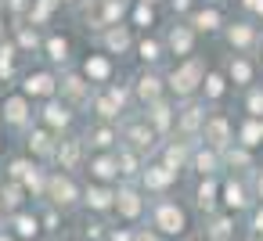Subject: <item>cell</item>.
Returning a JSON list of instances; mask_svg holds the SVG:
<instances>
[{"label":"cell","mask_w":263,"mask_h":241,"mask_svg":"<svg viewBox=\"0 0 263 241\" xmlns=\"http://www.w3.org/2000/svg\"><path fill=\"white\" fill-rule=\"evenodd\" d=\"M202 79H205V65H202L198 58H187L180 69H173L170 90H173L177 97H187V94H195V90L202 87Z\"/></svg>","instance_id":"cell-1"},{"label":"cell","mask_w":263,"mask_h":241,"mask_svg":"<svg viewBox=\"0 0 263 241\" xmlns=\"http://www.w3.org/2000/svg\"><path fill=\"white\" fill-rule=\"evenodd\" d=\"M152 227H155L159 234H184L187 216H184V209H180L177 202H159L155 212H152Z\"/></svg>","instance_id":"cell-2"},{"label":"cell","mask_w":263,"mask_h":241,"mask_svg":"<svg viewBox=\"0 0 263 241\" xmlns=\"http://www.w3.org/2000/svg\"><path fill=\"white\" fill-rule=\"evenodd\" d=\"M44 191H47V198L54 202V205H62V209H69L76 198H80V191H76V184L69 180V176H62V173H54L47 184H44Z\"/></svg>","instance_id":"cell-3"},{"label":"cell","mask_w":263,"mask_h":241,"mask_svg":"<svg viewBox=\"0 0 263 241\" xmlns=\"http://www.w3.org/2000/svg\"><path fill=\"white\" fill-rule=\"evenodd\" d=\"M202 137L209 140V148H213V151L227 148V144H231V123H227L223 115H213V119H205V123H202Z\"/></svg>","instance_id":"cell-4"},{"label":"cell","mask_w":263,"mask_h":241,"mask_svg":"<svg viewBox=\"0 0 263 241\" xmlns=\"http://www.w3.org/2000/svg\"><path fill=\"white\" fill-rule=\"evenodd\" d=\"M116 209H119V216L123 219H137L141 212H144V198L134 191V187H123L119 194H116V202H112Z\"/></svg>","instance_id":"cell-5"},{"label":"cell","mask_w":263,"mask_h":241,"mask_svg":"<svg viewBox=\"0 0 263 241\" xmlns=\"http://www.w3.org/2000/svg\"><path fill=\"white\" fill-rule=\"evenodd\" d=\"M173 180H177V173H173V169H166L162 162H155V166H148V169H144V187H148V191H166Z\"/></svg>","instance_id":"cell-6"},{"label":"cell","mask_w":263,"mask_h":241,"mask_svg":"<svg viewBox=\"0 0 263 241\" xmlns=\"http://www.w3.org/2000/svg\"><path fill=\"white\" fill-rule=\"evenodd\" d=\"M166 44H170V51H173V54L187 58V54H191V47H195V36H191V29H187V26H173Z\"/></svg>","instance_id":"cell-7"},{"label":"cell","mask_w":263,"mask_h":241,"mask_svg":"<svg viewBox=\"0 0 263 241\" xmlns=\"http://www.w3.org/2000/svg\"><path fill=\"white\" fill-rule=\"evenodd\" d=\"M83 72H87V79L105 83V79L112 76V62H108V58H101V54H90V58H87V65H83Z\"/></svg>","instance_id":"cell-8"},{"label":"cell","mask_w":263,"mask_h":241,"mask_svg":"<svg viewBox=\"0 0 263 241\" xmlns=\"http://www.w3.org/2000/svg\"><path fill=\"white\" fill-rule=\"evenodd\" d=\"M148 119H152V130H155V133H162V130H170V123H173V112H170V105H166V101H152V108H148Z\"/></svg>","instance_id":"cell-9"},{"label":"cell","mask_w":263,"mask_h":241,"mask_svg":"<svg viewBox=\"0 0 263 241\" xmlns=\"http://www.w3.org/2000/svg\"><path fill=\"white\" fill-rule=\"evenodd\" d=\"M26 94L29 97H47V94H54V79L47 72H36V76L26 79Z\"/></svg>","instance_id":"cell-10"},{"label":"cell","mask_w":263,"mask_h":241,"mask_svg":"<svg viewBox=\"0 0 263 241\" xmlns=\"http://www.w3.org/2000/svg\"><path fill=\"white\" fill-rule=\"evenodd\" d=\"M159 94H162V79L152 76V72H144V76L137 79V97H141V101H159Z\"/></svg>","instance_id":"cell-11"},{"label":"cell","mask_w":263,"mask_h":241,"mask_svg":"<svg viewBox=\"0 0 263 241\" xmlns=\"http://www.w3.org/2000/svg\"><path fill=\"white\" fill-rule=\"evenodd\" d=\"M126 140H130L134 148H152V144H155V130H152L148 123H134V126L126 130Z\"/></svg>","instance_id":"cell-12"},{"label":"cell","mask_w":263,"mask_h":241,"mask_svg":"<svg viewBox=\"0 0 263 241\" xmlns=\"http://www.w3.org/2000/svg\"><path fill=\"white\" fill-rule=\"evenodd\" d=\"M223 205L231 209V212H238V209H245L249 205V194H245V187L241 184H223Z\"/></svg>","instance_id":"cell-13"},{"label":"cell","mask_w":263,"mask_h":241,"mask_svg":"<svg viewBox=\"0 0 263 241\" xmlns=\"http://www.w3.org/2000/svg\"><path fill=\"white\" fill-rule=\"evenodd\" d=\"M87 205L90 209H98V212H105V209H112V202H116V194L108 191V187H87Z\"/></svg>","instance_id":"cell-14"},{"label":"cell","mask_w":263,"mask_h":241,"mask_svg":"<svg viewBox=\"0 0 263 241\" xmlns=\"http://www.w3.org/2000/svg\"><path fill=\"white\" fill-rule=\"evenodd\" d=\"M227 40H231V47H249V44L256 40V29H252L249 22H238V26L227 29Z\"/></svg>","instance_id":"cell-15"},{"label":"cell","mask_w":263,"mask_h":241,"mask_svg":"<svg viewBox=\"0 0 263 241\" xmlns=\"http://www.w3.org/2000/svg\"><path fill=\"white\" fill-rule=\"evenodd\" d=\"M191 166H195L202 176H213L216 166H220V158H216V151L209 148V151H195V155H191Z\"/></svg>","instance_id":"cell-16"},{"label":"cell","mask_w":263,"mask_h":241,"mask_svg":"<svg viewBox=\"0 0 263 241\" xmlns=\"http://www.w3.org/2000/svg\"><path fill=\"white\" fill-rule=\"evenodd\" d=\"M90 173H94L98 180H112V176H119V166H116L112 155H98V158L90 162Z\"/></svg>","instance_id":"cell-17"},{"label":"cell","mask_w":263,"mask_h":241,"mask_svg":"<svg viewBox=\"0 0 263 241\" xmlns=\"http://www.w3.org/2000/svg\"><path fill=\"white\" fill-rule=\"evenodd\" d=\"M241 148H256V144H263V119H249L245 126H241Z\"/></svg>","instance_id":"cell-18"},{"label":"cell","mask_w":263,"mask_h":241,"mask_svg":"<svg viewBox=\"0 0 263 241\" xmlns=\"http://www.w3.org/2000/svg\"><path fill=\"white\" fill-rule=\"evenodd\" d=\"M202 90H205V97H209V101H220V97H223V90H227V79H223L220 72H205Z\"/></svg>","instance_id":"cell-19"},{"label":"cell","mask_w":263,"mask_h":241,"mask_svg":"<svg viewBox=\"0 0 263 241\" xmlns=\"http://www.w3.org/2000/svg\"><path fill=\"white\" fill-rule=\"evenodd\" d=\"M191 26H195V29H202V33H213V29L220 26V11H216V8H205V11H195V18H191Z\"/></svg>","instance_id":"cell-20"},{"label":"cell","mask_w":263,"mask_h":241,"mask_svg":"<svg viewBox=\"0 0 263 241\" xmlns=\"http://www.w3.org/2000/svg\"><path fill=\"white\" fill-rule=\"evenodd\" d=\"M227 76H231L238 87H249V83H252V65H249L245 58H234L231 69H227Z\"/></svg>","instance_id":"cell-21"},{"label":"cell","mask_w":263,"mask_h":241,"mask_svg":"<svg viewBox=\"0 0 263 241\" xmlns=\"http://www.w3.org/2000/svg\"><path fill=\"white\" fill-rule=\"evenodd\" d=\"M105 44H108V51H126L130 47V29L126 26H112L108 36H105Z\"/></svg>","instance_id":"cell-22"},{"label":"cell","mask_w":263,"mask_h":241,"mask_svg":"<svg viewBox=\"0 0 263 241\" xmlns=\"http://www.w3.org/2000/svg\"><path fill=\"white\" fill-rule=\"evenodd\" d=\"M184 162H187V144H180V140H177V144H170V148H166V162H162V166L177 173Z\"/></svg>","instance_id":"cell-23"},{"label":"cell","mask_w":263,"mask_h":241,"mask_svg":"<svg viewBox=\"0 0 263 241\" xmlns=\"http://www.w3.org/2000/svg\"><path fill=\"white\" fill-rule=\"evenodd\" d=\"M36 230H40V219L36 216H29V212H18L15 216V234L18 237H36Z\"/></svg>","instance_id":"cell-24"},{"label":"cell","mask_w":263,"mask_h":241,"mask_svg":"<svg viewBox=\"0 0 263 241\" xmlns=\"http://www.w3.org/2000/svg\"><path fill=\"white\" fill-rule=\"evenodd\" d=\"M195 202H198V209H213V205H216V184H213V180L198 184V191H195Z\"/></svg>","instance_id":"cell-25"},{"label":"cell","mask_w":263,"mask_h":241,"mask_svg":"<svg viewBox=\"0 0 263 241\" xmlns=\"http://www.w3.org/2000/svg\"><path fill=\"white\" fill-rule=\"evenodd\" d=\"M234 230H231V216H216L209 223V241H227Z\"/></svg>","instance_id":"cell-26"},{"label":"cell","mask_w":263,"mask_h":241,"mask_svg":"<svg viewBox=\"0 0 263 241\" xmlns=\"http://www.w3.org/2000/svg\"><path fill=\"white\" fill-rule=\"evenodd\" d=\"M202 123H205L202 108H187V112L180 115V130H184V133H195V130H202Z\"/></svg>","instance_id":"cell-27"},{"label":"cell","mask_w":263,"mask_h":241,"mask_svg":"<svg viewBox=\"0 0 263 241\" xmlns=\"http://www.w3.org/2000/svg\"><path fill=\"white\" fill-rule=\"evenodd\" d=\"M18 205H22V187L8 184L4 191H0V209H18Z\"/></svg>","instance_id":"cell-28"},{"label":"cell","mask_w":263,"mask_h":241,"mask_svg":"<svg viewBox=\"0 0 263 241\" xmlns=\"http://www.w3.org/2000/svg\"><path fill=\"white\" fill-rule=\"evenodd\" d=\"M58 158H62V166H76L80 162V140H65L58 148Z\"/></svg>","instance_id":"cell-29"},{"label":"cell","mask_w":263,"mask_h":241,"mask_svg":"<svg viewBox=\"0 0 263 241\" xmlns=\"http://www.w3.org/2000/svg\"><path fill=\"white\" fill-rule=\"evenodd\" d=\"M44 119H47L51 126H65V123H69V108H62V105H47V108H44Z\"/></svg>","instance_id":"cell-30"},{"label":"cell","mask_w":263,"mask_h":241,"mask_svg":"<svg viewBox=\"0 0 263 241\" xmlns=\"http://www.w3.org/2000/svg\"><path fill=\"white\" fill-rule=\"evenodd\" d=\"M245 108H249V119H263V90H259V87H256V90L249 94Z\"/></svg>","instance_id":"cell-31"},{"label":"cell","mask_w":263,"mask_h":241,"mask_svg":"<svg viewBox=\"0 0 263 241\" xmlns=\"http://www.w3.org/2000/svg\"><path fill=\"white\" fill-rule=\"evenodd\" d=\"M116 166H119V173H126V176H134V173H137V155H134V151H119V158H116Z\"/></svg>","instance_id":"cell-32"},{"label":"cell","mask_w":263,"mask_h":241,"mask_svg":"<svg viewBox=\"0 0 263 241\" xmlns=\"http://www.w3.org/2000/svg\"><path fill=\"white\" fill-rule=\"evenodd\" d=\"M134 22L137 26H155V11H152V4H137V11H134Z\"/></svg>","instance_id":"cell-33"},{"label":"cell","mask_w":263,"mask_h":241,"mask_svg":"<svg viewBox=\"0 0 263 241\" xmlns=\"http://www.w3.org/2000/svg\"><path fill=\"white\" fill-rule=\"evenodd\" d=\"M47 51H51V58H54V62H65V58H69V44H65L62 36L47 40Z\"/></svg>","instance_id":"cell-34"},{"label":"cell","mask_w":263,"mask_h":241,"mask_svg":"<svg viewBox=\"0 0 263 241\" xmlns=\"http://www.w3.org/2000/svg\"><path fill=\"white\" fill-rule=\"evenodd\" d=\"M8 119L11 123H22L26 119V97H11L8 101Z\"/></svg>","instance_id":"cell-35"},{"label":"cell","mask_w":263,"mask_h":241,"mask_svg":"<svg viewBox=\"0 0 263 241\" xmlns=\"http://www.w3.org/2000/svg\"><path fill=\"white\" fill-rule=\"evenodd\" d=\"M137 51H141V58H144V62H159V58H162V47H159L155 40H144Z\"/></svg>","instance_id":"cell-36"},{"label":"cell","mask_w":263,"mask_h":241,"mask_svg":"<svg viewBox=\"0 0 263 241\" xmlns=\"http://www.w3.org/2000/svg\"><path fill=\"white\" fill-rule=\"evenodd\" d=\"M90 144H94V148H108V144H112V130H108V126H98V130L90 133Z\"/></svg>","instance_id":"cell-37"},{"label":"cell","mask_w":263,"mask_h":241,"mask_svg":"<svg viewBox=\"0 0 263 241\" xmlns=\"http://www.w3.org/2000/svg\"><path fill=\"white\" fill-rule=\"evenodd\" d=\"M29 148L40 151V155H47V151H51V137H47V133H33V137H29Z\"/></svg>","instance_id":"cell-38"},{"label":"cell","mask_w":263,"mask_h":241,"mask_svg":"<svg viewBox=\"0 0 263 241\" xmlns=\"http://www.w3.org/2000/svg\"><path fill=\"white\" fill-rule=\"evenodd\" d=\"M54 4L58 0H36V11H33V22H44L51 11H54Z\"/></svg>","instance_id":"cell-39"},{"label":"cell","mask_w":263,"mask_h":241,"mask_svg":"<svg viewBox=\"0 0 263 241\" xmlns=\"http://www.w3.org/2000/svg\"><path fill=\"white\" fill-rule=\"evenodd\" d=\"M105 18L116 26V18H123V0H108L105 4Z\"/></svg>","instance_id":"cell-40"},{"label":"cell","mask_w":263,"mask_h":241,"mask_svg":"<svg viewBox=\"0 0 263 241\" xmlns=\"http://www.w3.org/2000/svg\"><path fill=\"white\" fill-rule=\"evenodd\" d=\"M98 112H101L105 119H112V115H119V108H116V101H112V97H98Z\"/></svg>","instance_id":"cell-41"},{"label":"cell","mask_w":263,"mask_h":241,"mask_svg":"<svg viewBox=\"0 0 263 241\" xmlns=\"http://www.w3.org/2000/svg\"><path fill=\"white\" fill-rule=\"evenodd\" d=\"M11 58H15V47H0V76L11 72Z\"/></svg>","instance_id":"cell-42"},{"label":"cell","mask_w":263,"mask_h":241,"mask_svg":"<svg viewBox=\"0 0 263 241\" xmlns=\"http://www.w3.org/2000/svg\"><path fill=\"white\" fill-rule=\"evenodd\" d=\"M227 162L231 166H249V151H241V148L238 151H227Z\"/></svg>","instance_id":"cell-43"},{"label":"cell","mask_w":263,"mask_h":241,"mask_svg":"<svg viewBox=\"0 0 263 241\" xmlns=\"http://www.w3.org/2000/svg\"><path fill=\"white\" fill-rule=\"evenodd\" d=\"M65 90H69L72 97H83V79H76V76H72V79H65Z\"/></svg>","instance_id":"cell-44"},{"label":"cell","mask_w":263,"mask_h":241,"mask_svg":"<svg viewBox=\"0 0 263 241\" xmlns=\"http://www.w3.org/2000/svg\"><path fill=\"white\" fill-rule=\"evenodd\" d=\"M252 234L263 237V209H256V216H252Z\"/></svg>","instance_id":"cell-45"},{"label":"cell","mask_w":263,"mask_h":241,"mask_svg":"<svg viewBox=\"0 0 263 241\" xmlns=\"http://www.w3.org/2000/svg\"><path fill=\"white\" fill-rule=\"evenodd\" d=\"M108 241H134V234H130V230H112Z\"/></svg>","instance_id":"cell-46"},{"label":"cell","mask_w":263,"mask_h":241,"mask_svg":"<svg viewBox=\"0 0 263 241\" xmlns=\"http://www.w3.org/2000/svg\"><path fill=\"white\" fill-rule=\"evenodd\" d=\"M134 241H159V234L155 230H141V234H134Z\"/></svg>","instance_id":"cell-47"},{"label":"cell","mask_w":263,"mask_h":241,"mask_svg":"<svg viewBox=\"0 0 263 241\" xmlns=\"http://www.w3.org/2000/svg\"><path fill=\"white\" fill-rule=\"evenodd\" d=\"M241 4H245L249 11H256V15H263V0H241Z\"/></svg>","instance_id":"cell-48"},{"label":"cell","mask_w":263,"mask_h":241,"mask_svg":"<svg viewBox=\"0 0 263 241\" xmlns=\"http://www.w3.org/2000/svg\"><path fill=\"white\" fill-rule=\"evenodd\" d=\"M22 44L26 47H36V33H22Z\"/></svg>","instance_id":"cell-49"},{"label":"cell","mask_w":263,"mask_h":241,"mask_svg":"<svg viewBox=\"0 0 263 241\" xmlns=\"http://www.w3.org/2000/svg\"><path fill=\"white\" fill-rule=\"evenodd\" d=\"M187 4H191V0H173V8H177V11H184Z\"/></svg>","instance_id":"cell-50"},{"label":"cell","mask_w":263,"mask_h":241,"mask_svg":"<svg viewBox=\"0 0 263 241\" xmlns=\"http://www.w3.org/2000/svg\"><path fill=\"white\" fill-rule=\"evenodd\" d=\"M256 194H259V198H263V176H259V180H256Z\"/></svg>","instance_id":"cell-51"},{"label":"cell","mask_w":263,"mask_h":241,"mask_svg":"<svg viewBox=\"0 0 263 241\" xmlns=\"http://www.w3.org/2000/svg\"><path fill=\"white\" fill-rule=\"evenodd\" d=\"M0 241H11V237H8V234H0Z\"/></svg>","instance_id":"cell-52"},{"label":"cell","mask_w":263,"mask_h":241,"mask_svg":"<svg viewBox=\"0 0 263 241\" xmlns=\"http://www.w3.org/2000/svg\"><path fill=\"white\" fill-rule=\"evenodd\" d=\"M245 241H263V237H245Z\"/></svg>","instance_id":"cell-53"},{"label":"cell","mask_w":263,"mask_h":241,"mask_svg":"<svg viewBox=\"0 0 263 241\" xmlns=\"http://www.w3.org/2000/svg\"><path fill=\"white\" fill-rule=\"evenodd\" d=\"M144 4H159V0H144Z\"/></svg>","instance_id":"cell-54"}]
</instances>
